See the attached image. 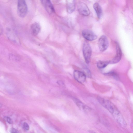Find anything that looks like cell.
I'll list each match as a JSON object with an SVG mask.
<instances>
[{
	"label": "cell",
	"instance_id": "obj_5",
	"mask_svg": "<svg viewBox=\"0 0 133 133\" xmlns=\"http://www.w3.org/2000/svg\"><path fill=\"white\" fill-rule=\"evenodd\" d=\"M77 8L79 13L82 15L88 16L90 14L88 8L85 4L82 2H79L78 4Z\"/></svg>",
	"mask_w": 133,
	"mask_h": 133
},
{
	"label": "cell",
	"instance_id": "obj_13",
	"mask_svg": "<svg viewBox=\"0 0 133 133\" xmlns=\"http://www.w3.org/2000/svg\"><path fill=\"white\" fill-rule=\"evenodd\" d=\"M93 7L98 18L99 19L100 18L102 14V10L101 6L98 3L96 2L94 4Z\"/></svg>",
	"mask_w": 133,
	"mask_h": 133
},
{
	"label": "cell",
	"instance_id": "obj_8",
	"mask_svg": "<svg viewBox=\"0 0 133 133\" xmlns=\"http://www.w3.org/2000/svg\"><path fill=\"white\" fill-rule=\"evenodd\" d=\"M74 76L75 79L78 82L82 83L85 80L86 76L84 72L80 71L75 70L74 72Z\"/></svg>",
	"mask_w": 133,
	"mask_h": 133
},
{
	"label": "cell",
	"instance_id": "obj_16",
	"mask_svg": "<svg viewBox=\"0 0 133 133\" xmlns=\"http://www.w3.org/2000/svg\"><path fill=\"white\" fill-rule=\"evenodd\" d=\"M23 127L26 130H28L29 129V127L28 124L24 122L23 124Z\"/></svg>",
	"mask_w": 133,
	"mask_h": 133
},
{
	"label": "cell",
	"instance_id": "obj_9",
	"mask_svg": "<svg viewBox=\"0 0 133 133\" xmlns=\"http://www.w3.org/2000/svg\"><path fill=\"white\" fill-rule=\"evenodd\" d=\"M42 4L47 12L51 14L55 11V10L50 0H40Z\"/></svg>",
	"mask_w": 133,
	"mask_h": 133
},
{
	"label": "cell",
	"instance_id": "obj_6",
	"mask_svg": "<svg viewBox=\"0 0 133 133\" xmlns=\"http://www.w3.org/2000/svg\"><path fill=\"white\" fill-rule=\"evenodd\" d=\"M116 49V54L115 57L110 61V63L115 64L119 62L121 60L122 56V52L119 44L115 42Z\"/></svg>",
	"mask_w": 133,
	"mask_h": 133
},
{
	"label": "cell",
	"instance_id": "obj_3",
	"mask_svg": "<svg viewBox=\"0 0 133 133\" xmlns=\"http://www.w3.org/2000/svg\"><path fill=\"white\" fill-rule=\"evenodd\" d=\"M27 11V6L25 0H18L17 12L18 16L21 17H24Z\"/></svg>",
	"mask_w": 133,
	"mask_h": 133
},
{
	"label": "cell",
	"instance_id": "obj_2",
	"mask_svg": "<svg viewBox=\"0 0 133 133\" xmlns=\"http://www.w3.org/2000/svg\"><path fill=\"white\" fill-rule=\"evenodd\" d=\"M83 53L86 63L89 64L92 54V50L91 46L87 41L83 43Z\"/></svg>",
	"mask_w": 133,
	"mask_h": 133
},
{
	"label": "cell",
	"instance_id": "obj_18",
	"mask_svg": "<svg viewBox=\"0 0 133 133\" xmlns=\"http://www.w3.org/2000/svg\"><path fill=\"white\" fill-rule=\"evenodd\" d=\"M10 131L11 133H18L19 132L17 130L14 128L11 129Z\"/></svg>",
	"mask_w": 133,
	"mask_h": 133
},
{
	"label": "cell",
	"instance_id": "obj_1",
	"mask_svg": "<svg viewBox=\"0 0 133 133\" xmlns=\"http://www.w3.org/2000/svg\"><path fill=\"white\" fill-rule=\"evenodd\" d=\"M100 104L111 114L117 123L122 127H125L127 123L122 115L116 106L110 101L101 97L98 98Z\"/></svg>",
	"mask_w": 133,
	"mask_h": 133
},
{
	"label": "cell",
	"instance_id": "obj_4",
	"mask_svg": "<svg viewBox=\"0 0 133 133\" xmlns=\"http://www.w3.org/2000/svg\"><path fill=\"white\" fill-rule=\"evenodd\" d=\"M109 45L108 39L104 35L102 36L99 38L98 41V45L100 51L103 52L106 50Z\"/></svg>",
	"mask_w": 133,
	"mask_h": 133
},
{
	"label": "cell",
	"instance_id": "obj_7",
	"mask_svg": "<svg viewBox=\"0 0 133 133\" xmlns=\"http://www.w3.org/2000/svg\"><path fill=\"white\" fill-rule=\"evenodd\" d=\"M82 35L83 37L86 40L89 41H92L96 39L97 36L91 30L85 29L82 31Z\"/></svg>",
	"mask_w": 133,
	"mask_h": 133
},
{
	"label": "cell",
	"instance_id": "obj_12",
	"mask_svg": "<svg viewBox=\"0 0 133 133\" xmlns=\"http://www.w3.org/2000/svg\"><path fill=\"white\" fill-rule=\"evenodd\" d=\"M32 34L34 36L37 35L40 31L41 26L39 23L35 22L32 24L30 27Z\"/></svg>",
	"mask_w": 133,
	"mask_h": 133
},
{
	"label": "cell",
	"instance_id": "obj_10",
	"mask_svg": "<svg viewBox=\"0 0 133 133\" xmlns=\"http://www.w3.org/2000/svg\"><path fill=\"white\" fill-rule=\"evenodd\" d=\"M73 100L81 110L85 112L89 111L90 110V108L79 99L73 97Z\"/></svg>",
	"mask_w": 133,
	"mask_h": 133
},
{
	"label": "cell",
	"instance_id": "obj_11",
	"mask_svg": "<svg viewBox=\"0 0 133 133\" xmlns=\"http://www.w3.org/2000/svg\"><path fill=\"white\" fill-rule=\"evenodd\" d=\"M66 1L67 12L69 14L72 13L75 9V0H66Z\"/></svg>",
	"mask_w": 133,
	"mask_h": 133
},
{
	"label": "cell",
	"instance_id": "obj_14",
	"mask_svg": "<svg viewBox=\"0 0 133 133\" xmlns=\"http://www.w3.org/2000/svg\"><path fill=\"white\" fill-rule=\"evenodd\" d=\"M110 63V61H99L97 63V67L99 69H102L105 68Z\"/></svg>",
	"mask_w": 133,
	"mask_h": 133
},
{
	"label": "cell",
	"instance_id": "obj_15",
	"mask_svg": "<svg viewBox=\"0 0 133 133\" xmlns=\"http://www.w3.org/2000/svg\"><path fill=\"white\" fill-rule=\"evenodd\" d=\"M9 58L11 60L14 61H18L19 60L18 57L12 54H10L9 55Z\"/></svg>",
	"mask_w": 133,
	"mask_h": 133
},
{
	"label": "cell",
	"instance_id": "obj_17",
	"mask_svg": "<svg viewBox=\"0 0 133 133\" xmlns=\"http://www.w3.org/2000/svg\"><path fill=\"white\" fill-rule=\"evenodd\" d=\"M5 119L7 122L11 124L13 123V122L12 120L9 117H6Z\"/></svg>",
	"mask_w": 133,
	"mask_h": 133
}]
</instances>
